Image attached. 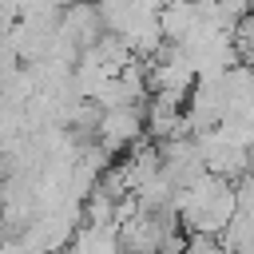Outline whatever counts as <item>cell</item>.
Returning a JSON list of instances; mask_svg holds the SVG:
<instances>
[{
  "label": "cell",
  "instance_id": "obj_3",
  "mask_svg": "<svg viewBox=\"0 0 254 254\" xmlns=\"http://www.w3.org/2000/svg\"><path fill=\"white\" fill-rule=\"evenodd\" d=\"M71 250H103V254H115L123 242H119V226H95V222H79L67 238Z\"/></svg>",
  "mask_w": 254,
  "mask_h": 254
},
{
  "label": "cell",
  "instance_id": "obj_4",
  "mask_svg": "<svg viewBox=\"0 0 254 254\" xmlns=\"http://www.w3.org/2000/svg\"><path fill=\"white\" fill-rule=\"evenodd\" d=\"M218 8H222V16H226V20H230V28H234V20H238V16L254 12V0H218Z\"/></svg>",
  "mask_w": 254,
  "mask_h": 254
},
{
  "label": "cell",
  "instance_id": "obj_5",
  "mask_svg": "<svg viewBox=\"0 0 254 254\" xmlns=\"http://www.w3.org/2000/svg\"><path fill=\"white\" fill-rule=\"evenodd\" d=\"M0 179H4V151H0Z\"/></svg>",
  "mask_w": 254,
  "mask_h": 254
},
{
  "label": "cell",
  "instance_id": "obj_2",
  "mask_svg": "<svg viewBox=\"0 0 254 254\" xmlns=\"http://www.w3.org/2000/svg\"><path fill=\"white\" fill-rule=\"evenodd\" d=\"M56 28H60V36H67L79 52H83V48H91V44L107 32L103 12H99V0H71V4L60 12Z\"/></svg>",
  "mask_w": 254,
  "mask_h": 254
},
{
  "label": "cell",
  "instance_id": "obj_1",
  "mask_svg": "<svg viewBox=\"0 0 254 254\" xmlns=\"http://www.w3.org/2000/svg\"><path fill=\"white\" fill-rule=\"evenodd\" d=\"M147 135V115H143V103H119V107H103L99 111V123H95V143L107 147L111 155L127 151L135 139Z\"/></svg>",
  "mask_w": 254,
  "mask_h": 254
}]
</instances>
